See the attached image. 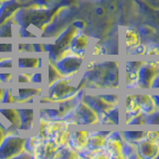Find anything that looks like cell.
<instances>
[{"instance_id": "cell-7", "label": "cell", "mask_w": 159, "mask_h": 159, "mask_svg": "<svg viewBox=\"0 0 159 159\" xmlns=\"http://www.w3.org/2000/svg\"><path fill=\"white\" fill-rule=\"evenodd\" d=\"M107 10L109 12H113L116 10V4L114 2H111L108 5H107Z\"/></svg>"}, {"instance_id": "cell-4", "label": "cell", "mask_w": 159, "mask_h": 159, "mask_svg": "<svg viewBox=\"0 0 159 159\" xmlns=\"http://www.w3.org/2000/svg\"><path fill=\"white\" fill-rule=\"evenodd\" d=\"M146 49L147 46L144 44H138L136 47H134L133 49H131L130 51V55L132 56H145V53H146Z\"/></svg>"}, {"instance_id": "cell-2", "label": "cell", "mask_w": 159, "mask_h": 159, "mask_svg": "<svg viewBox=\"0 0 159 159\" xmlns=\"http://www.w3.org/2000/svg\"><path fill=\"white\" fill-rule=\"evenodd\" d=\"M104 146L107 148V156L111 157H123L122 155V146L123 144L116 138H111L106 141Z\"/></svg>"}, {"instance_id": "cell-5", "label": "cell", "mask_w": 159, "mask_h": 159, "mask_svg": "<svg viewBox=\"0 0 159 159\" xmlns=\"http://www.w3.org/2000/svg\"><path fill=\"white\" fill-rule=\"evenodd\" d=\"M145 56H147V57L159 56V47L155 46V45H149V46H147Z\"/></svg>"}, {"instance_id": "cell-8", "label": "cell", "mask_w": 159, "mask_h": 159, "mask_svg": "<svg viewBox=\"0 0 159 159\" xmlns=\"http://www.w3.org/2000/svg\"><path fill=\"white\" fill-rule=\"evenodd\" d=\"M49 1H55V0H49Z\"/></svg>"}, {"instance_id": "cell-3", "label": "cell", "mask_w": 159, "mask_h": 159, "mask_svg": "<svg viewBox=\"0 0 159 159\" xmlns=\"http://www.w3.org/2000/svg\"><path fill=\"white\" fill-rule=\"evenodd\" d=\"M140 35L135 29L127 28L124 31V44L127 49H133L138 44H140Z\"/></svg>"}, {"instance_id": "cell-1", "label": "cell", "mask_w": 159, "mask_h": 159, "mask_svg": "<svg viewBox=\"0 0 159 159\" xmlns=\"http://www.w3.org/2000/svg\"><path fill=\"white\" fill-rule=\"evenodd\" d=\"M137 152L140 158H154L159 156V144L142 137L137 141Z\"/></svg>"}, {"instance_id": "cell-6", "label": "cell", "mask_w": 159, "mask_h": 159, "mask_svg": "<svg viewBox=\"0 0 159 159\" xmlns=\"http://www.w3.org/2000/svg\"><path fill=\"white\" fill-rule=\"evenodd\" d=\"M94 12H96V14L98 15V16L103 17L107 15V8L103 7V6H98L96 8V10H94Z\"/></svg>"}]
</instances>
